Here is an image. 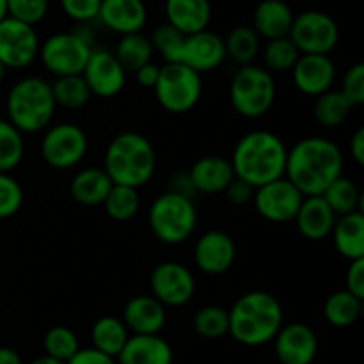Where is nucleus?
<instances>
[{
	"instance_id": "1",
	"label": "nucleus",
	"mask_w": 364,
	"mask_h": 364,
	"mask_svg": "<svg viewBox=\"0 0 364 364\" xmlns=\"http://www.w3.org/2000/svg\"><path fill=\"white\" fill-rule=\"evenodd\" d=\"M343 153L336 142L326 137H306L288 149L284 178L304 198H313L322 196L334 180L343 176Z\"/></svg>"
},
{
	"instance_id": "2",
	"label": "nucleus",
	"mask_w": 364,
	"mask_h": 364,
	"mask_svg": "<svg viewBox=\"0 0 364 364\" xmlns=\"http://www.w3.org/2000/svg\"><path fill=\"white\" fill-rule=\"evenodd\" d=\"M287 156L288 148L279 135L269 130H252L235 144L230 162L235 178L256 191L284 176Z\"/></svg>"
},
{
	"instance_id": "3",
	"label": "nucleus",
	"mask_w": 364,
	"mask_h": 364,
	"mask_svg": "<svg viewBox=\"0 0 364 364\" xmlns=\"http://www.w3.org/2000/svg\"><path fill=\"white\" fill-rule=\"evenodd\" d=\"M230 315V336L244 347H262L274 341L284 326L281 302L267 291H247L235 301Z\"/></svg>"
},
{
	"instance_id": "4",
	"label": "nucleus",
	"mask_w": 364,
	"mask_h": 364,
	"mask_svg": "<svg viewBox=\"0 0 364 364\" xmlns=\"http://www.w3.org/2000/svg\"><path fill=\"white\" fill-rule=\"evenodd\" d=\"M103 171L114 185L144 187L156 171V155L151 141L137 132L116 135L107 146Z\"/></svg>"
},
{
	"instance_id": "5",
	"label": "nucleus",
	"mask_w": 364,
	"mask_h": 364,
	"mask_svg": "<svg viewBox=\"0 0 364 364\" xmlns=\"http://www.w3.org/2000/svg\"><path fill=\"white\" fill-rule=\"evenodd\" d=\"M52 85L41 77L20 78L7 92V121L21 134L46 130L55 116Z\"/></svg>"
},
{
	"instance_id": "6",
	"label": "nucleus",
	"mask_w": 364,
	"mask_h": 364,
	"mask_svg": "<svg viewBox=\"0 0 364 364\" xmlns=\"http://www.w3.org/2000/svg\"><path fill=\"white\" fill-rule=\"evenodd\" d=\"M277 87L272 73L265 68L240 66L230 84V102L235 112L245 119L263 117L276 102Z\"/></svg>"
},
{
	"instance_id": "7",
	"label": "nucleus",
	"mask_w": 364,
	"mask_h": 364,
	"mask_svg": "<svg viewBox=\"0 0 364 364\" xmlns=\"http://www.w3.org/2000/svg\"><path fill=\"white\" fill-rule=\"evenodd\" d=\"M151 233L162 244L178 245L192 237L198 226V212L192 199L164 192L151 203L148 212Z\"/></svg>"
},
{
	"instance_id": "8",
	"label": "nucleus",
	"mask_w": 364,
	"mask_h": 364,
	"mask_svg": "<svg viewBox=\"0 0 364 364\" xmlns=\"http://www.w3.org/2000/svg\"><path fill=\"white\" fill-rule=\"evenodd\" d=\"M153 91L166 112L187 114L201 100L203 78L183 64L166 63L160 66L159 82Z\"/></svg>"
},
{
	"instance_id": "9",
	"label": "nucleus",
	"mask_w": 364,
	"mask_h": 364,
	"mask_svg": "<svg viewBox=\"0 0 364 364\" xmlns=\"http://www.w3.org/2000/svg\"><path fill=\"white\" fill-rule=\"evenodd\" d=\"M288 38L301 55H329L340 43V27L331 14L309 9L294 18Z\"/></svg>"
},
{
	"instance_id": "10",
	"label": "nucleus",
	"mask_w": 364,
	"mask_h": 364,
	"mask_svg": "<svg viewBox=\"0 0 364 364\" xmlns=\"http://www.w3.org/2000/svg\"><path fill=\"white\" fill-rule=\"evenodd\" d=\"M92 48L95 46L84 43L71 31L55 32L39 45L38 57L45 70L55 78L73 77L82 75Z\"/></svg>"
},
{
	"instance_id": "11",
	"label": "nucleus",
	"mask_w": 364,
	"mask_h": 364,
	"mask_svg": "<svg viewBox=\"0 0 364 364\" xmlns=\"http://www.w3.org/2000/svg\"><path fill=\"white\" fill-rule=\"evenodd\" d=\"M85 132L75 123H59L46 128L41 139V156L53 169H71L87 155Z\"/></svg>"
},
{
	"instance_id": "12",
	"label": "nucleus",
	"mask_w": 364,
	"mask_h": 364,
	"mask_svg": "<svg viewBox=\"0 0 364 364\" xmlns=\"http://www.w3.org/2000/svg\"><path fill=\"white\" fill-rule=\"evenodd\" d=\"M151 294L164 308L188 304L196 294V277L191 269L178 262H162L149 276Z\"/></svg>"
},
{
	"instance_id": "13",
	"label": "nucleus",
	"mask_w": 364,
	"mask_h": 364,
	"mask_svg": "<svg viewBox=\"0 0 364 364\" xmlns=\"http://www.w3.org/2000/svg\"><path fill=\"white\" fill-rule=\"evenodd\" d=\"M39 36L34 27L13 18L0 21V63L7 70H23L31 66L39 53Z\"/></svg>"
},
{
	"instance_id": "14",
	"label": "nucleus",
	"mask_w": 364,
	"mask_h": 364,
	"mask_svg": "<svg viewBox=\"0 0 364 364\" xmlns=\"http://www.w3.org/2000/svg\"><path fill=\"white\" fill-rule=\"evenodd\" d=\"M302 201H304L302 192L284 176L256 188L252 196V203L259 217L276 224L291 223Z\"/></svg>"
},
{
	"instance_id": "15",
	"label": "nucleus",
	"mask_w": 364,
	"mask_h": 364,
	"mask_svg": "<svg viewBox=\"0 0 364 364\" xmlns=\"http://www.w3.org/2000/svg\"><path fill=\"white\" fill-rule=\"evenodd\" d=\"M82 78L91 95L105 100L117 96L127 85V71L117 63L116 55L105 48H92Z\"/></svg>"
},
{
	"instance_id": "16",
	"label": "nucleus",
	"mask_w": 364,
	"mask_h": 364,
	"mask_svg": "<svg viewBox=\"0 0 364 364\" xmlns=\"http://www.w3.org/2000/svg\"><path fill=\"white\" fill-rule=\"evenodd\" d=\"M226 60L224 39L212 31L185 36L174 63L191 68L196 73H210Z\"/></svg>"
},
{
	"instance_id": "17",
	"label": "nucleus",
	"mask_w": 364,
	"mask_h": 364,
	"mask_svg": "<svg viewBox=\"0 0 364 364\" xmlns=\"http://www.w3.org/2000/svg\"><path fill=\"white\" fill-rule=\"evenodd\" d=\"M277 364H311L318 352L315 331L302 322L287 323L274 338Z\"/></svg>"
},
{
	"instance_id": "18",
	"label": "nucleus",
	"mask_w": 364,
	"mask_h": 364,
	"mask_svg": "<svg viewBox=\"0 0 364 364\" xmlns=\"http://www.w3.org/2000/svg\"><path fill=\"white\" fill-rule=\"evenodd\" d=\"M237 245L233 238L220 230L203 233L194 245L196 267L208 276H220L233 267Z\"/></svg>"
},
{
	"instance_id": "19",
	"label": "nucleus",
	"mask_w": 364,
	"mask_h": 364,
	"mask_svg": "<svg viewBox=\"0 0 364 364\" xmlns=\"http://www.w3.org/2000/svg\"><path fill=\"white\" fill-rule=\"evenodd\" d=\"M291 78L302 95L318 98L333 89L336 66L329 55H301L291 70Z\"/></svg>"
},
{
	"instance_id": "20",
	"label": "nucleus",
	"mask_w": 364,
	"mask_h": 364,
	"mask_svg": "<svg viewBox=\"0 0 364 364\" xmlns=\"http://www.w3.org/2000/svg\"><path fill=\"white\" fill-rule=\"evenodd\" d=\"M98 21L119 36L137 34L148 23L144 0H102Z\"/></svg>"
},
{
	"instance_id": "21",
	"label": "nucleus",
	"mask_w": 364,
	"mask_h": 364,
	"mask_svg": "<svg viewBox=\"0 0 364 364\" xmlns=\"http://www.w3.org/2000/svg\"><path fill=\"white\" fill-rule=\"evenodd\" d=\"M166 320V308L153 295H137L130 299L123 309V323L128 333L139 336L160 334Z\"/></svg>"
},
{
	"instance_id": "22",
	"label": "nucleus",
	"mask_w": 364,
	"mask_h": 364,
	"mask_svg": "<svg viewBox=\"0 0 364 364\" xmlns=\"http://www.w3.org/2000/svg\"><path fill=\"white\" fill-rule=\"evenodd\" d=\"M188 176L199 194H220L235 180L230 160L217 155H206L196 160L188 169Z\"/></svg>"
},
{
	"instance_id": "23",
	"label": "nucleus",
	"mask_w": 364,
	"mask_h": 364,
	"mask_svg": "<svg viewBox=\"0 0 364 364\" xmlns=\"http://www.w3.org/2000/svg\"><path fill=\"white\" fill-rule=\"evenodd\" d=\"M294 11L284 0H262L252 13V28L259 39L287 38L294 23Z\"/></svg>"
},
{
	"instance_id": "24",
	"label": "nucleus",
	"mask_w": 364,
	"mask_h": 364,
	"mask_svg": "<svg viewBox=\"0 0 364 364\" xmlns=\"http://www.w3.org/2000/svg\"><path fill=\"white\" fill-rule=\"evenodd\" d=\"M164 9L167 23L183 36L206 31L212 21L210 0H166Z\"/></svg>"
},
{
	"instance_id": "25",
	"label": "nucleus",
	"mask_w": 364,
	"mask_h": 364,
	"mask_svg": "<svg viewBox=\"0 0 364 364\" xmlns=\"http://www.w3.org/2000/svg\"><path fill=\"white\" fill-rule=\"evenodd\" d=\"M336 219L338 217L323 201L322 196H313V198H304L294 220L302 237L316 242L329 237Z\"/></svg>"
},
{
	"instance_id": "26",
	"label": "nucleus",
	"mask_w": 364,
	"mask_h": 364,
	"mask_svg": "<svg viewBox=\"0 0 364 364\" xmlns=\"http://www.w3.org/2000/svg\"><path fill=\"white\" fill-rule=\"evenodd\" d=\"M117 361L119 364H173V348L160 334H132Z\"/></svg>"
},
{
	"instance_id": "27",
	"label": "nucleus",
	"mask_w": 364,
	"mask_h": 364,
	"mask_svg": "<svg viewBox=\"0 0 364 364\" xmlns=\"http://www.w3.org/2000/svg\"><path fill=\"white\" fill-rule=\"evenodd\" d=\"M334 247L348 262L364 258V215L363 212L338 217L333 231Z\"/></svg>"
},
{
	"instance_id": "28",
	"label": "nucleus",
	"mask_w": 364,
	"mask_h": 364,
	"mask_svg": "<svg viewBox=\"0 0 364 364\" xmlns=\"http://www.w3.org/2000/svg\"><path fill=\"white\" fill-rule=\"evenodd\" d=\"M112 185L103 167H85L71 180V198L84 206L103 205Z\"/></svg>"
},
{
	"instance_id": "29",
	"label": "nucleus",
	"mask_w": 364,
	"mask_h": 364,
	"mask_svg": "<svg viewBox=\"0 0 364 364\" xmlns=\"http://www.w3.org/2000/svg\"><path fill=\"white\" fill-rule=\"evenodd\" d=\"M130 333L123 320L116 316H102L92 323L91 329V341L92 348L103 352L116 359L121 354V350L127 345Z\"/></svg>"
},
{
	"instance_id": "30",
	"label": "nucleus",
	"mask_w": 364,
	"mask_h": 364,
	"mask_svg": "<svg viewBox=\"0 0 364 364\" xmlns=\"http://www.w3.org/2000/svg\"><path fill=\"white\" fill-rule=\"evenodd\" d=\"M112 53L127 73H135L142 66L153 63L151 59L155 50L148 36L137 32V34L121 36Z\"/></svg>"
},
{
	"instance_id": "31",
	"label": "nucleus",
	"mask_w": 364,
	"mask_h": 364,
	"mask_svg": "<svg viewBox=\"0 0 364 364\" xmlns=\"http://www.w3.org/2000/svg\"><path fill=\"white\" fill-rule=\"evenodd\" d=\"M323 201L329 205L336 217L348 215L354 212H363V194L354 180L340 176L334 180L322 194Z\"/></svg>"
},
{
	"instance_id": "32",
	"label": "nucleus",
	"mask_w": 364,
	"mask_h": 364,
	"mask_svg": "<svg viewBox=\"0 0 364 364\" xmlns=\"http://www.w3.org/2000/svg\"><path fill=\"white\" fill-rule=\"evenodd\" d=\"M259 36L255 28L249 25H238L228 32L224 39V50H226V59H231L238 66H247L255 63L259 53Z\"/></svg>"
},
{
	"instance_id": "33",
	"label": "nucleus",
	"mask_w": 364,
	"mask_h": 364,
	"mask_svg": "<svg viewBox=\"0 0 364 364\" xmlns=\"http://www.w3.org/2000/svg\"><path fill=\"white\" fill-rule=\"evenodd\" d=\"M363 301L352 295L350 291L340 290L334 291L327 297L326 304H323V316L327 322L333 327H350L358 322L361 316Z\"/></svg>"
},
{
	"instance_id": "34",
	"label": "nucleus",
	"mask_w": 364,
	"mask_h": 364,
	"mask_svg": "<svg viewBox=\"0 0 364 364\" xmlns=\"http://www.w3.org/2000/svg\"><path fill=\"white\" fill-rule=\"evenodd\" d=\"M352 109H354V105L345 98L343 92L331 89V91L323 92L316 98L315 107H313V116H315L316 123L322 124V127L336 128L347 121Z\"/></svg>"
},
{
	"instance_id": "35",
	"label": "nucleus",
	"mask_w": 364,
	"mask_h": 364,
	"mask_svg": "<svg viewBox=\"0 0 364 364\" xmlns=\"http://www.w3.org/2000/svg\"><path fill=\"white\" fill-rule=\"evenodd\" d=\"M50 85H52V95L53 100H55V105L68 110L82 109L92 96L82 75L59 77Z\"/></svg>"
},
{
	"instance_id": "36",
	"label": "nucleus",
	"mask_w": 364,
	"mask_h": 364,
	"mask_svg": "<svg viewBox=\"0 0 364 364\" xmlns=\"http://www.w3.org/2000/svg\"><path fill=\"white\" fill-rule=\"evenodd\" d=\"M105 212L110 219L117 220V223H124L137 215L139 208H141V196H139V188L123 187V185H112L109 196L103 201Z\"/></svg>"
},
{
	"instance_id": "37",
	"label": "nucleus",
	"mask_w": 364,
	"mask_h": 364,
	"mask_svg": "<svg viewBox=\"0 0 364 364\" xmlns=\"http://www.w3.org/2000/svg\"><path fill=\"white\" fill-rule=\"evenodd\" d=\"M25 155L23 134L18 132L7 119L0 117V173L16 169Z\"/></svg>"
},
{
	"instance_id": "38",
	"label": "nucleus",
	"mask_w": 364,
	"mask_h": 364,
	"mask_svg": "<svg viewBox=\"0 0 364 364\" xmlns=\"http://www.w3.org/2000/svg\"><path fill=\"white\" fill-rule=\"evenodd\" d=\"M299 57H301V52L288 36L287 38L267 41L265 48H263V63H265V70L270 71V73L291 71Z\"/></svg>"
},
{
	"instance_id": "39",
	"label": "nucleus",
	"mask_w": 364,
	"mask_h": 364,
	"mask_svg": "<svg viewBox=\"0 0 364 364\" xmlns=\"http://www.w3.org/2000/svg\"><path fill=\"white\" fill-rule=\"evenodd\" d=\"M194 331L206 340H219L230 333V315L220 306H205L192 318Z\"/></svg>"
},
{
	"instance_id": "40",
	"label": "nucleus",
	"mask_w": 364,
	"mask_h": 364,
	"mask_svg": "<svg viewBox=\"0 0 364 364\" xmlns=\"http://www.w3.org/2000/svg\"><path fill=\"white\" fill-rule=\"evenodd\" d=\"M43 347H45L46 355L57 359V361L66 363L68 359L77 354L80 343H78L77 334L70 327L55 326L46 331L45 338H43Z\"/></svg>"
},
{
	"instance_id": "41",
	"label": "nucleus",
	"mask_w": 364,
	"mask_h": 364,
	"mask_svg": "<svg viewBox=\"0 0 364 364\" xmlns=\"http://www.w3.org/2000/svg\"><path fill=\"white\" fill-rule=\"evenodd\" d=\"M185 36L181 32H178L176 28L171 27L169 23H160L156 25L155 31L151 32V46L155 52H159L162 55V59L166 63H174L178 55V50H180L181 43H183Z\"/></svg>"
},
{
	"instance_id": "42",
	"label": "nucleus",
	"mask_w": 364,
	"mask_h": 364,
	"mask_svg": "<svg viewBox=\"0 0 364 364\" xmlns=\"http://www.w3.org/2000/svg\"><path fill=\"white\" fill-rule=\"evenodd\" d=\"M48 0H7V16L36 27L48 14Z\"/></svg>"
},
{
	"instance_id": "43",
	"label": "nucleus",
	"mask_w": 364,
	"mask_h": 364,
	"mask_svg": "<svg viewBox=\"0 0 364 364\" xmlns=\"http://www.w3.org/2000/svg\"><path fill=\"white\" fill-rule=\"evenodd\" d=\"M23 206V188L9 173H0V220L16 215Z\"/></svg>"
},
{
	"instance_id": "44",
	"label": "nucleus",
	"mask_w": 364,
	"mask_h": 364,
	"mask_svg": "<svg viewBox=\"0 0 364 364\" xmlns=\"http://www.w3.org/2000/svg\"><path fill=\"white\" fill-rule=\"evenodd\" d=\"M59 6L75 23H91L98 20L102 0H59Z\"/></svg>"
},
{
	"instance_id": "45",
	"label": "nucleus",
	"mask_w": 364,
	"mask_h": 364,
	"mask_svg": "<svg viewBox=\"0 0 364 364\" xmlns=\"http://www.w3.org/2000/svg\"><path fill=\"white\" fill-rule=\"evenodd\" d=\"M341 92L352 105H363L364 103V64L358 63L348 68L341 82Z\"/></svg>"
},
{
	"instance_id": "46",
	"label": "nucleus",
	"mask_w": 364,
	"mask_h": 364,
	"mask_svg": "<svg viewBox=\"0 0 364 364\" xmlns=\"http://www.w3.org/2000/svg\"><path fill=\"white\" fill-rule=\"evenodd\" d=\"M345 290L361 301L364 299V258L350 262L347 276H345Z\"/></svg>"
},
{
	"instance_id": "47",
	"label": "nucleus",
	"mask_w": 364,
	"mask_h": 364,
	"mask_svg": "<svg viewBox=\"0 0 364 364\" xmlns=\"http://www.w3.org/2000/svg\"><path fill=\"white\" fill-rule=\"evenodd\" d=\"M224 194H226L228 201L233 203V205L240 206V205H245V203L252 201V196H255V188H252L251 185L245 183V181L235 178V180L231 181V183L226 187Z\"/></svg>"
},
{
	"instance_id": "48",
	"label": "nucleus",
	"mask_w": 364,
	"mask_h": 364,
	"mask_svg": "<svg viewBox=\"0 0 364 364\" xmlns=\"http://www.w3.org/2000/svg\"><path fill=\"white\" fill-rule=\"evenodd\" d=\"M64 364H116V359L110 355L103 354V352L96 350V348H78L77 354L71 359H68Z\"/></svg>"
},
{
	"instance_id": "49",
	"label": "nucleus",
	"mask_w": 364,
	"mask_h": 364,
	"mask_svg": "<svg viewBox=\"0 0 364 364\" xmlns=\"http://www.w3.org/2000/svg\"><path fill=\"white\" fill-rule=\"evenodd\" d=\"M167 192H173V194L183 196V198L192 199L198 192H196L194 185H192L191 176L188 173H176L173 178L169 180V188Z\"/></svg>"
},
{
	"instance_id": "50",
	"label": "nucleus",
	"mask_w": 364,
	"mask_h": 364,
	"mask_svg": "<svg viewBox=\"0 0 364 364\" xmlns=\"http://www.w3.org/2000/svg\"><path fill=\"white\" fill-rule=\"evenodd\" d=\"M135 78H137L139 85L144 89H155L156 82H159L160 75V66H156L155 63H149L146 66H142L141 70L135 71Z\"/></svg>"
},
{
	"instance_id": "51",
	"label": "nucleus",
	"mask_w": 364,
	"mask_h": 364,
	"mask_svg": "<svg viewBox=\"0 0 364 364\" xmlns=\"http://www.w3.org/2000/svg\"><path fill=\"white\" fill-rule=\"evenodd\" d=\"M348 151L354 162L358 166H364V128H358L354 135L350 137V144H348Z\"/></svg>"
},
{
	"instance_id": "52",
	"label": "nucleus",
	"mask_w": 364,
	"mask_h": 364,
	"mask_svg": "<svg viewBox=\"0 0 364 364\" xmlns=\"http://www.w3.org/2000/svg\"><path fill=\"white\" fill-rule=\"evenodd\" d=\"M71 32H73L77 38H80L84 43L95 46V31L91 28V23H77L71 28Z\"/></svg>"
},
{
	"instance_id": "53",
	"label": "nucleus",
	"mask_w": 364,
	"mask_h": 364,
	"mask_svg": "<svg viewBox=\"0 0 364 364\" xmlns=\"http://www.w3.org/2000/svg\"><path fill=\"white\" fill-rule=\"evenodd\" d=\"M0 364H23L20 354L9 347H0Z\"/></svg>"
},
{
	"instance_id": "54",
	"label": "nucleus",
	"mask_w": 364,
	"mask_h": 364,
	"mask_svg": "<svg viewBox=\"0 0 364 364\" xmlns=\"http://www.w3.org/2000/svg\"><path fill=\"white\" fill-rule=\"evenodd\" d=\"M28 364H64L63 361H57V359L50 358V355H41V358H36L34 361H31Z\"/></svg>"
},
{
	"instance_id": "55",
	"label": "nucleus",
	"mask_w": 364,
	"mask_h": 364,
	"mask_svg": "<svg viewBox=\"0 0 364 364\" xmlns=\"http://www.w3.org/2000/svg\"><path fill=\"white\" fill-rule=\"evenodd\" d=\"M7 18V0H0V21Z\"/></svg>"
},
{
	"instance_id": "56",
	"label": "nucleus",
	"mask_w": 364,
	"mask_h": 364,
	"mask_svg": "<svg viewBox=\"0 0 364 364\" xmlns=\"http://www.w3.org/2000/svg\"><path fill=\"white\" fill-rule=\"evenodd\" d=\"M6 73H7V68L0 63V84H2V80L6 78Z\"/></svg>"
},
{
	"instance_id": "57",
	"label": "nucleus",
	"mask_w": 364,
	"mask_h": 364,
	"mask_svg": "<svg viewBox=\"0 0 364 364\" xmlns=\"http://www.w3.org/2000/svg\"><path fill=\"white\" fill-rule=\"evenodd\" d=\"M299 2H315V0H299Z\"/></svg>"
}]
</instances>
